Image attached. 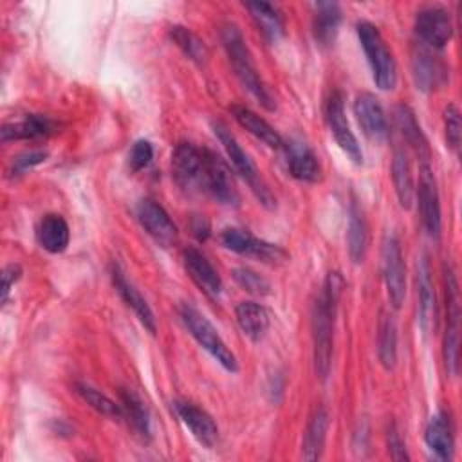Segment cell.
I'll return each mask as SVG.
<instances>
[{
    "label": "cell",
    "mask_w": 462,
    "mask_h": 462,
    "mask_svg": "<svg viewBox=\"0 0 462 462\" xmlns=\"http://www.w3.org/2000/svg\"><path fill=\"white\" fill-rule=\"evenodd\" d=\"M343 289L339 273L330 271L323 287L312 305V345H314V370L319 379H327L332 366L334 350V325Z\"/></svg>",
    "instance_id": "1"
},
{
    "label": "cell",
    "mask_w": 462,
    "mask_h": 462,
    "mask_svg": "<svg viewBox=\"0 0 462 462\" xmlns=\"http://www.w3.org/2000/svg\"><path fill=\"white\" fill-rule=\"evenodd\" d=\"M220 40H222V45H224V51L227 54V60L238 78V81L244 85V88L249 90V94L269 112H273L276 108V103H274V97L273 94L269 92L267 85L263 83L254 61H253V56H251V51L249 47L245 45V40L240 32V29L231 23V22H226L220 25Z\"/></svg>",
    "instance_id": "2"
},
{
    "label": "cell",
    "mask_w": 462,
    "mask_h": 462,
    "mask_svg": "<svg viewBox=\"0 0 462 462\" xmlns=\"http://www.w3.org/2000/svg\"><path fill=\"white\" fill-rule=\"evenodd\" d=\"M356 29L375 85L381 90H392L397 83V65L381 31L366 20L357 22Z\"/></svg>",
    "instance_id": "3"
},
{
    "label": "cell",
    "mask_w": 462,
    "mask_h": 462,
    "mask_svg": "<svg viewBox=\"0 0 462 462\" xmlns=\"http://www.w3.org/2000/svg\"><path fill=\"white\" fill-rule=\"evenodd\" d=\"M179 316L191 334V337L227 372L235 374L238 370V361L236 356L231 352V348L224 343L213 323L193 305L182 303L179 307Z\"/></svg>",
    "instance_id": "4"
},
{
    "label": "cell",
    "mask_w": 462,
    "mask_h": 462,
    "mask_svg": "<svg viewBox=\"0 0 462 462\" xmlns=\"http://www.w3.org/2000/svg\"><path fill=\"white\" fill-rule=\"evenodd\" d=\"M213 130H215V135L217 139L220 141V144L224 146L235 171L245 180V184L249 186V189L253 191V195L260 200L262 206L265 208H274L276 204V199L274 195L271 193V189L267 188V184L263 182V179L260 177L254 162L251 161V157L244 152V148L238 144L236 137L222 125V123H215L213 125Z\"/></svg>",
    "instance_id": "5"
},
{
    "label": "cell",
    "mask_w": 462,
    "mask_h": 462,
    "mask_svg": "<svg viewBox=\"0 0 462 462\" xmlns=\"http://www.w3.org/2000/svg\"><path fill=\"white\" fill-rule=\"evenodd\" d=\"M444 303H446V330H444V348H442L444 365L449 375H457L460 303H458L457 276L449 263H444Z\"/></svg>",
    "instance_id": "6"
},
{
    "label": "cell",
    "mask_w": 462,
    "mask_h": 462,
    "mask_svg": "<svg viewBox=\"0 0 462 462\" xmlns=\"http://www.w3.org/2000/svg\"><path fill=\"white\" fill-rule=\"evenodd\" d=\"M204 152V173H202V191L211 195L217 202L236 208L240 204V195L236 189L235 177L227 162L215 152L202 148Z\"/></svg>",
    "instance_id": "7"
},
{
    "label": "cell",
    "mask_w": 462,
    "mask_h": 462,
    "mask_svg": "<svg viewBox=\"0 0 462 462\" xmlns=\"http://www.w3.org/2000/svg\"><path fill=\"white\" fill-rule=\"evenodd\" d=\"M325 121L330 130V135L343 150V153L354 164H363V150L357 143V137L350 130L348 119L345 116V99L339 90H334L325 103Z\"/></svg>",
    "instance_id": "8"
},
{
    "label": "cell",
    "mask_w": 462,
    "mask_h": 462,
    "mask_svg": "<svg viewBox=\"0 0 462 462\" xmlns=\"http://www.w3.org/2000/svg\"><path fill=\"white\" fill-rule=\"evenodd\" d=\"M204 152L189 141H180L171 152V177L184 191L202 189Z\"/></svg>",
    "instance_id": "9"
},
{
    "label": "cell",
    "mask_w": 462,
    "mask_h": 462,
    "mask_svg": "<svg viewBox=\"0 0 462 462\" xmlns=\"http://www.w3.org/2000/svg\"><path fill=\"white\" fill-rule=\"evenodd\" d=\"M415 34L419 43L440 51L453 36V23L448 9L440 5H426L415 14Z\"/></svg>",
    "instance_id": "10"
},
{
    "label": "cell",
    "mask_w": 462,
    "mask_h": 462,
    "mask_svg": "<svg viewBox=\"0 0 462 462\" xmlns=\"http://www.w3.org/2000/svg\"><path fill=\"white\" fill-rule=\"evenodd\" d=\"M383 280L390 305L399 309L406 296V267L395 235H388L383 242Z\"/></svg>",
    "instance_id": "11"
},
{
    "label": "cell",
    "mask_w": 462,
    "mask_h": 462,
    "mask_svg": "<svg viewBox=\"0 0 462 462\" xmlns=\"http://www.w3.org/2000/svg\"><path fill=\"white\" fill-rule=\"evenodd\" d=\"M415 197L419 200V211L422 218V226L431 238H439L442 231V211H440V197L435 175L430 164H420L419 186L415 188Z\"/></svg>",
    "instance_id": "12"
},
{
    "label": "cell",
    "mask_w": 462,
    "mask_h": 462,
    "mask_svg": "<svg viewBox=\"0 0 462 462\" xmlns=\"http://www.w3.org/2000/svg\"><path fill=\"white\" fill-rule=\"evenodd\" d=\"M220 242L226 249L238 253V254H245V256H254L262 262L267 263H278L283 262L287 258V253L271 242L260 240L254 235H251L249 231L238 229V227H227L220 233Z\"/></svg>",
    "instance_id": "13"
},
{
    "label": "cell",
    "mask_w": 462,
    "mask_h": 462,
    "mask_svg": "<svg viewBox=\"0 0 462 462\" xmlns=\"http://www.w3.org/2000/svg\"><path fill=\"white\" fill-rule=\"evenodd\" d=\"M411 76L422 92H433L448 81V67L433 49L415 43L411 47Z\"/></svg>",
    "instance_id": "14"
},
{
    "label": "cell",
    "mask_w": 462,
    "mask_h": 462,
    "mask_svg": "<svg viewBox=\"0 0 462 462\" xmlns=\"http://www.w3.org/2000/svg\"><path fill=\"white\" fill-rule=\"evenodd\" d=\"M137 220L143 226V229L162 247H170L173 244H177L179 240V229L175 226V222L170 218V215L166 213V209L152 200V199H144L137 204L135 209Z\"/></svg>",
    "instance_id": "15"
},
{
    "label": "cell",
    "mask_w": 462,
    "mask_h": 462,
    "mask_svg": "<svg viewBox=\"0 0 462 462\" xmlns=\"http://www.w3.org/2000/svg\"><path fill=\"white\" fill-rule=\"evenodd\" d=\"M173 410L180 422L189 430L195 440L206 448H213L218 440V426L211 415L189 401H175Z\"/></svg>",
    "instance_id": "16"
},
{
    "label": "cell",
    "mask_w": 462,
    "mask_h": 462,
    "mask_svg": "<svg viewBox=\"0 0 462 462\" xmlns=\"http://www.w3.org/2000/svg\"><path fill=\"white\" fill-rule=\"evenodd\" d=\"M354 114L363 134L375 143H381L388 135V123L379 99L370 92H361L354 99Z\"/></svg>",
    "instance_id": "17"
},
{
    "label": "cell",
    "mask_w": 462,
    "mask_h": 462,
    "mask_svg": "<svg viewBox=\"0 0 462 462\" xmlns=\"http://www.w3.org/2000/svg\"><path fill=\"white\" fill-rule=\"evenodd\" d=\"M285 157H287V168L289 173L301 180V182H318L321 180V164L318 161V155L314 150L301 139H289L283 143Z\"/></svg>",
    "instance_id": "18"
},
{
    "label": "cell",
    "mask_w": 462,
    "mask_h": 462,
    "mask_svg": "<svg viewBox=\"0 0 462 462\" xmlns=\"http://www.w3.org/2000/svg\"><path fill=\"white\" fill-rule=\"evenodd\" d=\"M110 276H112V283L116 287V291L119 292L121 300L134 310L135 318L141 321V325L150 332L155 334L157 332V319L153 316V310L150 309L148 301L141 296V292L135 289V285L126 278V274L123 273V269L114 262L110 267Z\"/></svg>",
    "instance_id": "19"
},
{
    "label": "cell",
    "mask_w": 462,
    "mask_h": 462,
    "mask_svg": "<svg viewBox=\"0 0 462 462\" xmlns=\"http://www.w3.org/2000/svg\"><path fill=\"white\" fill-rule=\"evenodd\" d=\"M417 305H419V323L424 332H430L431 327H435V316H437V298H435V287L431 278V267L428 254H420L417 262Z\"/></svg>",
    "instance_id": "20"
},
{
    "label": "cell",
    "mask_w": 462,
    "mask_h": 462,
    "mask_svg": "<svg viewBox=\"0 0 462 462\" xmlns=\"http://www.w3.org/2000/svg\"><path fill=\"white\" fill-rule=\"evenodd\" d=\"M182 260L189 278L197 283V287L209 298H218L222 292V278L211 262L195 247H186L182 251Z\"/></svg>",
    "instance_id": "21"
},
{
    "label": "cell",
    "mask_w": 462,
    "mask_h": 462,
    "mask_svg": "<svg viewBox=\"0 0 462 462\" xmlns=\"http://www.w3.org/2000/svg\"><path fill=\"white\" fill-rule=\"evenodd\" d=\"M424 442L439 460H451L453 457V426L448 413H435L424 430Z\"/></svg>",
    "instance_id": "22"
},
{
    "label": "cell",
    "mask_w": 462,
    "mask_h": 462,
    "mask_svg": "<svg viewBox=\"0 0 462 462\" xmlns=\"http://www.w3.org/2000/svg\"><path fill=\"white\" fill-rule=\"evenodd\" d=\"M244 7L249 11L256 29L269 42L276 43L285 32V22L280 9L271 2H245Z\"/></svg>",
    "instance_id": "23"
},
{
    "label": "cell",
    "mask_w": 462,
    "mask_h": 462,
    "mask_svg": "<svg viewBox=\"0 0 462 462\" xmlns=\"http://www.w3.org/2000/svg\"><path fill=\"white\" fill-rule=\"evenodd\" d=\"M395 125L399 128V134L406 141V144L415 152V155L422 161V164H428L430 157H431L428 139L422 134L415 114L408 105H397V108H395Z\"/></svg>",
    "instance_id": "24"
},
{
    "label": "cell",
    "mask_w": 462,
    "mask_h": 462,
    "mask_svg": "<svg viewBox=\"0 0 462 462\" xmlns=\"http://www.w3.org/2000/svg\"><path fill=\"white\" fill-rule=\"evenodd\" d=\"M229 112L242 128H245L251 135L260 139L263 144H267L269 148H274V150L283 148V143H285L283 137L256 112H253L251 108H247L244 105H233L229 108Z\"/></svg>",
    "instance_id": "25"
},
{
    "label": "cell",
    "mask_w": 462,
    "mask_h": 462,
    "mask_svg": "<svg viewBox=\"0 0 462 462\" xmlns=\"http://www.w3.org/2000/svg\"><path fill=\"white\" fill-rule=\"evenodd\" d=\"M341 23V9L336 2H318L314 4L312 14V32L314 40L321 47H330L337 36Z\"/></svg>",
    "instance_id": "26"
},
{
    "label": "cell",
    "mask_w": 462,
    "mask_h": 462,
    "mask_svg": "<svg viewBox=\"0 0 462 462\" xmlns=\"http://www.w3.org/2000/svg\"><path fill=\"white\" fill-rule=\"evenodd\" d=\"M36 238H38V244L47 253H52V254L63 253L70 240L69 224L65 222V218L61 215L49 213L40 220L38 229H36Z\"/></svg>",
    "instance_id": "27"
},
{
    "label": "cell",
    "mask_w": 462,
    "mask_h": 462,
    "mask_svg": "<svg viewBox=\"0 0 462 462\" xmlns=\"http://www.w3.org/2000/svg\"><path fill=\"white\" fill-rule=\"evenodd\" d=\"M392 182H393L395 195H397L401 208L410 209L413 204V199H415V182H413L411 164H410V159H408V153L404 152V148L393 150Z\"/></svg>",
    "instance_id": "28"
},
{
    "label": "cell",
    "mask_w": 462,
    "mask_h": 462,
    "mask_svg": "<svg viewBox=\"0 0 462 462\" xmlns=\"http://www.w3.org/2000/svg\"><path fill=\"white\" fill-rule=\"evenodd\" d=\"M119 404L123 410V419L128 420L130 428L143 439H152V424H150V413L143 399L130 388L119 390Z\"/></svg>",
    "instance_id": "29"
},
{
    "label": "cell",
    "mask_w": 462,
    "mask_h": 462,
    "mask_svg": "<svg viewBox=\"0 0 462 462\" xmlns=\"http://www.w3.org/2000/svg\"><path fill=\"white\" fill-rule=\"evenodd\" d=\"M56 128V123L42 114H29L22 121L9 123L2 126V141H20V139H38L47 137Z\"/></svg>",
    "instance_id": "30"
},
{
    "label": "cell",
    "mask_w": 462,
    "mask_h": 462,
    "mask_svg": "<svg viewBox=\"0 0 462 462\" xmlns=\"http://www.w3.org/2000/svg\"><path fill=\"white\" fill-rule=\"evenodd\" d=\"M235 316L240 330L251 339L260 341L269 328V312L256 301H240L235 307Z\"/></svg>",
    "instance_id": "31"
},
{
    "label": "cell",
    "mask_w": 462,
    "mask_h": 462,
    "mask_svg": "<svg viewBox=\"0 0 462 462\" xmlns=\"http://www.w3.org/2000/svg\"><path fill=\"white\" fill-rule=\"evenodd\" d=\"M327 430H328V413L325 408H316L303 433V442H301L303 460H318L321 457L325 439H327Z\"/></svg>",
    "instance_id": "32"
},
{
    "label": "cell",
    "mask_w": 462,
    "mask_h": 462,
    "mask_svg": "<svg viewBox=\"0 0 462 462\" xmlns=\"http://www.w3.org/2000/svg\"><path fill=\"white\" fill-rule=\"evenodd\" d=\"M346 240H348L350 260L354 263H361L365 260L366 247H368V226H366L365 213L356 200L350 202V209H348Z\"/></svg>",
    "instance_id": "33"
},
{
    "label": "cell",
    "mask_w": 462,
    "mask_h": 462,
    "mask_svg": "<svg viewBox=\"0 0 462 462\" xmlns=\"http://www.w3.org/2000/svg\"><path fill=\"white\" fill-rule=\"evenodd\" d=\"M377 356L383 368L392 370L397 363V327L390 314H381L377 332Z\"/></svg>",
    "instance_id": "34"
},
{
    "label": "cell",
    "mask_w": 462,
    "mask_h": 462,
    "mask_svg": "<svg viewBox=\"0 0 462 462\" xmlns=\"http://www.w3.org/2000/svg\"><path fill=\"white\" fill-rule=\"evenodd\" d=\"M170 38L175 42V45L197 65H206L208 58H209V51L206 47V43L195 34L191 32L188 27L184 25H171L170 27Z\"/></svg>",
    "instance_id": "35"
},
{
    "label": "cell",
    "mask_w": 462,
    "mask_h": 462,
    "mask_svg": "<svg viewBox=\"0 0 462 462\" xmlns=\"http://www.w3.org/2000/svg\"><path fill=\"white\" fill-rule=\"evenodd\" d=\"M74 392L92 408L96 410L97 413L108 417V419H114V420H119L123 419V410H121V404H116L110 397H106L105 393H101L99 390H96L94 386L87 384V383H76L74 384Z\"/></svg>",
    "instance_id": "36"
},
{
    "label": "cell",
    "mask_w": 462,
    "mask_h": 462,
    "mask_svg": "<svg viewBox=\"0 0 462 462\" xmlns=\"http://www.w3.org/2000/svg\"><path fill=\"white\" fill-rule=\"evenodd\" d=\"M233 278L235 282L247 292L251 294H256V296H263V294H269V282L258 274L256 271L249 269V267H236L233 269Z\"/></svg>",
    "instance_id": "37"
},
{
    "label": "cell",
    "mask_w": 462,
    "mask_h": 462,
    "mask_svg": "<svg viewBox=\"0 0 462 462\" xmlns=\"http://www.w3.org/2000/svg\"><path fill=\"white\" fill-rule=\"evenodd\" d=\"M444 135L446 143L453 152H458L460 141H462V123H460V112L455 105H448L444 108Z\"/></svg>",
    "instance_id": "38"
},
{
    "label": "cell",
    "mask_w": 462,
    "mask_h": 462,
    "mask_svg": "<svg viewBox=\"0 0 462 462\" xmlns=\"http://www.w3.org/2000/svg\"><path fill=\"white\" fill-rule=\"evenodd\" d=\"M153 159V146L146 139H139L134 143L130 153H128V166L132 171H141L146 168Z\"/></svg>",
    "instance_id": "39"
},
{
    "label": "cell",
    "mask_w": 462,
    "mask_h": 462,
    "mask_svg": "<svg viewBox=\"0 0 462 462\" xmlns=\"http://www.w3.org/2000/svg\"><path fill=\"white\" fill-rule=\"evenodd\" d=\"M45 159H47V152H42V150H32V152L20 153L11 162V173L13 175H22L27 170L42 164Z\"/></svg>",
    "instance_id": "40"
},
{
    "label": "cell",
    "mask_w": 462,
    "mask_h": 462,
    "mask_svg": "<svg viewBox=\"0 0 462 462\" xmlns=\"http://www.w3.org/2000/svg\"><path fill=\"white\" fill-rule=\"evenodd\" d=\"M386 442H388V453L393 460H408V453H406V446H404V440L401 439V433L397 430V426L392 422L388 426V431H386Z\"/></svg>",
    "instance_id": "41"
},
{
    "label": "cell",
    "mask_w": 462,
    "mask_h": 462,
    "mask_svg": "<svg viewBox=\"0 0 462 462\" xmlns=\"http://www.w3.org/2000/svg\"><path fill=\"white\" fill-rule=\"evenodd\" d=\"M22 278V267L20 263H7L2 271V296H0V301L2 305H5V301L9 300V294H11V289L14 287V283Z\"/></svg>",
    "instance_id": "42"
},
{
    "label": "cell",
    "mask_w": 462,
    "mask_h": 462,
    "mask_svg": "<svg viewBox=\"0 0 462 462\" xmlns=\"http://www.w3.org/2000/svg\"><path fill=\"white\" fill-rule=\"evenodd\" d=\"M189 229H191V235L199 240V242H206L209 233H211V227H209V222L204 218V217H193L191 222H189Z\"/></svg>",
    "instance_id": "43"
}]
</instances>
